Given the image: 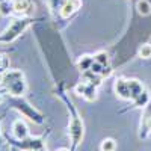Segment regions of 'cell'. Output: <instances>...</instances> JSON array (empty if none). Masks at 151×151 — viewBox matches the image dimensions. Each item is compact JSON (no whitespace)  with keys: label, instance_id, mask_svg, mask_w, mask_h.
<instances>
[{"label":"cell","instance_id":"11","mask_svg":"<svg viewBox=\"0 0 151 151\" xmlns=\"http://www.w3.org/2000/svg\"><path fill=\"white\" fill-rule=\"evenodd\" d=\"M150 101H151V95H150V92L145 91V89L133 100V103H134L136 107H147V106L150 104Z\"/></svg>","mask_w":151,"mask_h":151},{"label":"cell","instance_id":"22","mask_svg":"<svg viewBox=\"0 0 151 151\" xmlns=\"http://www.w3.org/2000/svg\"><path fill=\"white\" fill-rule=\"evenodd\" d=\"M6 68H8V59L5 56H0V71L5 73Z\"/></svg>","mask_w":151,"mask_h":151},{"label":"cell","instance_id":"21","mask_svg":"<svg viewBox=\"0 0 151 151\" xmlns=\"http://www.w3.org/2000/svg\"><path fill=\"white\" fill-rule=\"evenodd\" d=\"M86 83L88 82H80L77 86L74 88V91H76V94H79V95H82L83 94V91H85V88H86Z\"/></svg>","mask_w":151,"mask_h":151},{"label":"cell","instance_id":"25","mask_svg":"<svg viewBox=\"0 0 151 151\" xmlns=\"http://www.w3.org/2000/svg\"><path fill=\"white\" fill-rule=\"evenodd\" d=\"M56 151H70V150H67V148H59V150H56Z\"/></svg>","mask_w":151,"mask_h":151},{"label":"cell","instance_id":"4","mask_svg":"<svg viewBox=\"0 0 151 151\" xmlns=\"http://www.w3.org/2000/svg\"><path fill=\"white\" fill-rule=\"evenodd\" d=\"M15 107L23 113L24 116L26 118H29L30 121H33V122H36V124H41L42 122V116L40 115V113H38L35 109H32L29 104H24V103H17L15 104Z\"/></svg>","mask_w":151,"mask_h":151},{"label":"cell","instance_id":"18","mask_svg":"<svg viewBox=\"0 0 151 151\" xmlns=\"http://www.w3.org/2000/svg\"><path fill=\"white\" fill-rule=\"evenodd\" d=\"M94 60L101 64L103 67H109V55L106 52H98L94 55Z\"/></svg>","mask_w":151,"mask_h":151},{"label":"cell","instance_id":"3","mask_svg":"<svg viewBox=\"0 0 151 151\" xmlns=\"http://www.w3.org/2000/svg\"><path fill=\"white\" fill-rule=\"evenodd\" d=\"M115 94L122 98V100H132V94H130V88H129V80L125 79H116L115 85H113Z\"/></svg>","mask_w":151,"mask_h":151},{"label":"cell","instance_id":"16","mask_svg":"<svg viewBox=\"0 0 151 151\" xmlns=\"http://www.w3.org/2000/svg\"><path fill=\"white\" fill-rule=\"evenodd\" d=\"M115 148H116V142L110 139V137H106L100 144V150L101 151H115Z\"/></svg>","mask_w":151,"mask_h":151},{"label":"cell","instance_id":"20","mask_svg":"<svg viewBox=\"0 0 151 151\" xmlns=\"http://www.w3.org/2000/svg\"><path fill=\"white\" fill-rule=\"evenodd\" d=\"M103 70H104V67H103L101 64H98V62H95V60H94V64H92V67H91V71H92L94 74L100 76V74L103 73Z\"/></svg>","mask_w":151,"mask_h":151},{"label":"cell","instance_id":"15","mask_svg":"<svg viewBox=\"0 0 151 151\" xmlns=\"http://www.w3.org/2000/svg\"><path fill=\"white\" fill-rule=\"evenodd\" d=\"M136 9H137V12H139L141 15H148L151 12V3L148 2V0H137Z\"/></svg>","mask_w":151,"mask_h":151},{"label":"cell","instance_id":"28","mask_svg":"<svg viewBox=\"0 0 151 151\" xmlns=\"http://www.w3.org/2000/svg\"><path fill=\"white\" fill-rule=\"evenodd\" d=\"M2 2H5V0H0V3H2Z\"/></svg>","mask_w":151,"mask_h":151},{"label":"cell","instance_id":"26","mask_svg":"<svg viewBox=\"0 0 151 151\" xmlns=\"http://www.w3.org/2000/svg\"><path fill=\"white\" fill-rule=\"evenodd\" d=\"M3 101V98H2V94H0V103H2Z\"/></svg>","mask_w":151,"mask_h":151},{"label":"cell","instance_id":"2","mask_svg":"<svg viewBox=\"0 0 151 151\" xmlns=\"http://www.w3.org/2000/svg\"><path fill=\"white\" fill-rule=\"evenodd\" d=\"M83 121L79 116H74L70 121V136H71V141L73 145L77 147L80 144V141L83 139Z\"/></svg>","mask_w":151,"mask_h":151},{"label":"cell","instance_id":"13","mask_svg":"<svg viewBox=\"0 0 151 151\" xmlns=\"http://www.w3.org/2000/svg\"><path fill=\"white\" fill-rule=\"evenodd\" d=\"M129 88H130V94H132V100H134L137 95H139L144 91V86L139 80L136 79H130L129 80Z\"/></svg>","mask_w":151,"mask_h":151},{"label":"cell","instance_id":"24","mask_svg":"<svg viewBox=\"0 0 151 151\" xmlns=\"http://www.w3.org/2000/svg\"><path fill=\"white\" fill-rule=\"evenodd\" d=\"M147 121H148V127H150V129H151V116H150V118H148V119H147Z\"/></svg>","mask_w":151,"mask_h":151},{"label":"cell","instance_id":"6","mask_svg":"<svg viewBox=\"0 0 151 151\" xmlns=\"http://www.w3.org/2000/svg\"><path fill=\"white\" fill-rule=\"evenodd\" d=\"M12 134H14L18 141H24L29 137V129L26 122L23 119H15L14 124H12Z\"/></svg>","mask_w":151,"mask_h":151},{"label":"cell","instance_id":"5","mask_svg":"<svg viewBox=\"0 0 151 151\" xmlns=\"http://www.w3.org/2000/svg\"><path fill=\"white\" fill-rule=\"evenodd\" d=\"M82 6V0H67L60 8V17L62 18H68L73 14H76Z\"/></svg>","mask_w":151,"mask_h":151},{"label":"cell","instance_id":"12","mask_svg":"<svg viewBox=\"0 0 151 151\" xmlns=\"http://www.w3.org/2000/svg\"><path fill=\"white\" fill-rule=\"evenodd\" d=\"M92 64H94V56L85 55V56H82V58L79 59L77 67H79V70H80V71H83V73H85V71H89V70H91Z\"/></svg>","mask_w":151,"mask_h":151},{"label":"cell","instance_id":"8","mask_svg":"<svg viewBox=\"0 0 151 151\" xmlns=\"http://www.w3.org/2000/svg\"><path fill=\"white\" fill-rule=\"evenodd\" d=\"M24 76L20 70H6L2 76V80H0V83H2L3 88H6L8 85H11L12 82H15L18 79H23Z\"/></svg>","mask_w":151,"mask_h":151},{"label":"cell","instance_id":"10","mask_svg":"<svg viewBox=\"0 0 151 151\" xmlns=\"http://www.w3.org/2000/svg\"><path fill=\"white\" fill-rule=\"evenodd\" d=\"M12 6H14V12L18 15H26V12L30 8L29 0H14L12 2Z\"/></svg>","mask_w":151,"mask_h":151},{"label":"cell","instance_id":"17","mask_svg":"<svg viewBox=\"0 0 151 151\" xmlns=\"http://www.w3.org/2000/svg\"><path fill=\"white\" fill-rule=\"evenodd\" d=\"M12 12H14V6H12V3H9V0H5L0 3V15L9 17Z\"/></svg>","mask_w":151,"mask_h":151},{"label":"cell","instance_id":"19","mask_svg":"<svg viewBox=\"0 0 151 151\" xmlns=\"http://www.w3.org/2000/svg\"><path fill=\"white\" fill-rule=\"evenodd\" d=\"M139 56L144 59H150L151 58V44H144L139 48Z\"/></svg>","mask_w":151,"mask_h":151},{"label":"cell","instance_id":"1","mask_svg":"<svg viewBox=\"0 0 151 151\" xmlns=\"http://www.w3.org/2000/svg\"><path fill=\"white\" fill-rule=\"evenodd\" d=\"M30 23H32V20L29 17H20V18L12 20L11 24L8 26V29L0 35V42H11V41L17 40L30 26Z\"/></svg>","mask_w":151,"mask_h":151},{"label":"cell","instance_id":"14","mask_svg":"<svg viewBox=\"0 0 151 151\" xmlns=\"http://www.w3.org/2000/svg\"><path fill=\"white\" fill-rule=\"evenodd\" d=\"M23 148H26L29 151H36V150H41L44 148V144L41 139H24L23 141Z\"/></svg>","mask_w":151,"mask_h":151},{"label":"cell","instance_id":"23","mask_svg":"<svg viewBox=\"0 0 151 151\" xmlns=\"http://www.w3.org/2000/svg\"><path fill=\"white\" fill-rule=\"evenodd\" d=\"M110 73H112V70L109 68V67H104V70H103V73L100 74L101 77H107V76H110Z\"/></svg>","mask_w":151,"mask_h":151},{"label":"cell","instance_id":"27","mask_svg":"<svg viewBox=\"0 0 151 151\" xmlns=\"http://www.w3.org/2000/svg\"><path fill=\"white\" fill-rule=\"evenodd\" d=\"M36 151H45V150H44V148H41V150H36Z\"/></svg>","mask_w":151,"mask_h":151},{"label":"cell","instance_id":"7","mask_svg":"<svg viewBox=\"0 0 151 151\" xmlns=\"http://www.w3.org/2000/svg\"><path fill=\"white\" fill-rule=\"evenodd\" d=\"M5 89H6L12 97H23L24 94H26L27 86H26V82H24V77H23V79H18V80H15V82H12L11 85H8Z\"/></svg>","mask_w":151,"mask_h":151},{"label":"cell","instance_id":"9","mask_svg":"<svg viewBox=\"0 0 151 151\" xmlns=\"http://www.w3.org/2000/svg\"><path fill=\"white\" fill-rule=\"evenodd\" d=\"M82 97L86 100V101H95V100H97V85L88 82Z\"/></svg>","mask_w":151,"mask_h":151}]
</instances>
